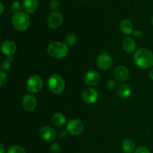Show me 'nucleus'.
<instances>
[{
    "instance_id": "nucleus-1",
    "label": "nucleus",
    "mask_w": 153,
    "mask_h": 153,
    "mask_svg": "<svg viewBox=\"0 0 153 153\" xmlns=\"http://www.w3.org/2000/svg\"><path fill=\"white\" fill-rule=\"evenodd\" d=\"M134 61L142 69L150 68L153 66V52L146 48H140L134 53Z\"/></svg>"
},
{
    "instance_id": "nucleus-2",
    "label": "nucleus",
    "mask_w": 153,
    "mask_h": 153,
    "mask_svg": "<svg viewBox=\"0 0 153 153\" xmlns=\"http://www.w3.org/2000/svg\"><path fill=\"white\" fill-rule=\"evenodd\" d=\"M68 47L66 43L59 41L51 43L47 47V52L51 57L57 59L64 58L68 53Z\"/></svg>"
},
{
    "instance_id": "nucleus-3",
    "label": "nucleus",
    "mask_w": 153,
    "mask_h": 153,
    "mask_svg": "<svg viewBox=\"0 0 153 153\" xmlns=\"http://www.w3.org/2000/svg\"><path fill=\"white\" fill-rule=\"evenodd\" d=\"M11 23L13 28L19 31H25L29 28L31 19L25 12L15 13L12 17Z\"/></svg>"
},
{
    "instance_id": "nucleus-4",
    "label": "nucleus",
    "mask_w": 153,
    "mask_h": 153,
    "mask_svg": "<svg viewBox=\"0 0 153 153\" xmlns=\"http://www.w3.org/2000/svg\"><path fill=\"white\" fill-rule=\"evenodd\" d=\"M48 89L54 94H60L64 91L65 82L60 75L53 74L47 80Z\"/></svg>"
},
{
    "instance_id": "nucleus-5",
    "label": "nucleus",
    "mask_w": 153,
    "mask_h": 153,
    "mask_svg": "<svg viewBox=\"0 0 153 153\" xmlns=\"http://www.w3.org/2000/svg\"><path fill=\"white\" fill-rule=\"evenodd\" d=\"M43 82L41 76L34 74L30 76L26 83V88L28 92L31 94H36L40 92L43 88Z\"/></svg>"
},
{
    "instance_id": "nucleus-6",
    "label": "nucleus",
    "mask_w": 153,
    "mask_h": 153,
    "mask_svg": "<svg viewBox=\"0 0 153 153\" xmlns=\"http://www.w3.org/2000/svg\"><path fill=\"white\" fill-rule=\"evenodd\" d=\"M84 130V123L78 119L71 120L67 125V131L72 135H79L83 133Z\"/></svg>"
},
{
    "instance_id": "nucleus-7",
    "label": "nucleus",
    "mask_w": 153,
    "mask_h": 153,
    "mask_svg": "<svg viewBox=\"0 0 153 153\" xmlns=\"http://www.w3.org/2000/svg\"><path fill=\"white\" fill-rule=\"evenodd\" d=\"M63 23V16L58 11H54L49 15L46 19V24L52 29L59 28Z\"/></svg>"
},
{
    "instance_id": "nucleus-8",
    "label": "nucleus",
    "mask_w": 153,
    "mask_h": 153,
    "mask_svg": "<svg viewBox=\"0 0 153 153\" xmlns=\"http://www.w3.org/2000/svg\"><path fill=\"white\" fill-rule=\"evenodd\" d=\"M97 64L100 69L106 70L111 67L112 64H113V60L108 54L106 52H102L97 57Z\"/></svg>"
},
{
    "instance_id": "nucleus-9",
    "label": "nucleus",
    "mask_w": 153,
    "mask_h": 153,
    "mask_svg": "<svg viewBox=\"0 0 153 153\" xmlns=\"http://www.w3.org/2000/svg\"><path fill=\"white\" fill-rule=\"evenodd\" d=\"M100 80H101L100 74L95 70L88 71L84 76V82L88 86H95L100 83Z\"/></svg>"
},
{
    "instance_id": "nucleus-10",
    "label": "nucleus",
    "mask_w": 153,
    "mask_h": 153,
    "mask_svg": "<svg viewBox=\"0 0 153 153\" xmlns=\"http://www.w3.org/2000/svg\"><path fill=\"white\" fill-rule=\"evenodd\" d=\"M40 137L46 142H52L56 138L57 134L55 130L49 126H44L40 128Z\"/></svg>"
},
{
    "instance_id": "nucleus-11",
    "label": "nucleus",
    "mask_w": 153,
    "mask_h": 153,
    "mask_svg": "<svg viewBox=\"0 0 153 153\" xmlns=\"http://www.w3.org/2000/svg\"><path fill=\"white\" fill-rule=\"evenodd\" d=\"M82 99L88 104H94L99 99V94L94 88H88L82 94Z\"/></svg>"
},
{
    "instance_id": "nucleus-12",
    "label": "nucleus",
    "mask_w": 153,
    "mask_h": 153,
    "mask_svg": "<svg viewBox=\"0 0 153 153\" xmlns=\"http://www.w3.org/2000/svg\"><path fill=\"white\" fill-rule=\"evenodd\" d=\"M22 106L27 111H32L37 107V100L31 94H26L23 97L22 101Z\"/></svg>"
},
{
    "instance_id": "nucleus-13",
    "label": "nucleus",
    "mask_w": 153,
    "mask_h": 153,
    "mask_svg": "<svg viewBox=\"0 0 153 153\" xmlns=\"http://www.w3.org/2000/svg\"><path fill=\"white\" fill-rule=\"evenodd\" d=\"M115 79L120 82H123L128 79L129 77V71L128 68L125 66H118L114 73Z\"/></svg>"
},
{
    "instance_id": "nucleus-14",
    "label": "nucleus",
    "mask_w": 153,
    "mask_h": 153,
    "mask_svg": "<svg viewBox=\"0 0 153 153\" xmlns=\"http://www.w3.org/2000/svg\"><path fill=\"white\" fill-rule=\"evenodd\" d=\"M16 45L13 40H6L1 44V51L4 55L8 57H11L16 53Z\"/></svg>"
},
{
    "instance_id": "nucleus-15",
    "label": "nucleus",
    "mask_w": 153,
    "mask_h": 153,
    "mask_svg": "<svg viewBox=\"0 0 153 153\" xmlns=\"http://www.w3.org/2000/svg\"><path fill=\"white\" fill-rule=\"evenodd\" d=\"M22 7L27 13H34L38 7V0H23Z\"/></svg>"
},
{
    "instance_id": "nucleus-16",
    "label": "nucleus",
    "mask_w": 153,
    "mask_h": 153,
    "mask_svg": "<svg viewBox=\"0 0 153 153\" xmlns=\"http://www.w3.org/2000/svg\"><path fill=\"white\" fill-rule=\"evenodd\" d=\"M122 46L127 53H132L136 49V43L131 37H126L122 42Z\"/></svg>"
},
{
    "instance_id": "nucleus-17",
    "label": "nucleus",
    "mask_w": 153,
    "mask_h": 153,
    "mask_svg": "<svg viewBox=\"0 0 153 153\" xmlns=\"http://www.w3.org/2000/svg\"><path fill=\"white\" fill-rule=\"evenodd\" d=\"M120 29L123 34H131L134 32V26L132 22L128 19H123L120 23Z\"/></svg>"
},
{
    "instance_id": "nucleus-18",
    "label": "nucleus",
    "mask_w": 153,
    "mask_h": 153,
    "mask_svg": "<svg viewBox=\"0 0 153 153\" xmlns=\"http://www.w3.org/2000/svg\"><path fill=\"white\" fill-rule=\"evenodd\" d=\"M117 94L120 97L123 99H126L131 96V88L125 84H122L117 88Z\"/></svg>"
},
{
    "instance_id": "nucleus-19",
    "label": "nucleus",
    "mask_w": 153,
    "mask_h": 153,
    "mask_svg": "<svg viewBox=\"0 0 153 153\" xmlns=\"http://www.w3.org/2000/svg\"><path fill=\"white\" fill-rule=\"evenodd\" d=\"M52 123L58 128L62 127L66 123V117L61 113H55L52 117Z\"/></svg>"
},
{
    "instance_id": "nucleus-20",
    "label": "nucleus",
    "mask_w": 153,
    "mask_h": 153,
    "mask_svg": "<svg viewBox=\"0 0 153 153\" xmlns=\"http://www.w3.org/2000/svg\"><path fill=\"white\" fill-rule=\"evenodd\" d=\"M122 149L126 153H131L134 152L135 149V144L134 141L130 139L125 140L122 143Z\"/></svg>"
},
{
    "instance_id": "nucleus-21",
    "label": "nucleus",
    "mask_w": 153,
    "mask_h": 153,
    "mask_svg": "<svg viewBox=\"0 0 153 153\" xmlns=\"http://www.w3.org/2000/svg\"><path fill=\"white\" fill-rule=\"evenodd\" d=\"M77 37L75 34H69L65 37V43L69 46H73L76 43Z\"/></svg>"
},
{
    "instance_id": "nucleus-22",
    "label": "nucleus",
    "mask_w": 153,
    "mask_h": 153,
    "mask_svg": "<svg viewBox=\"0 0 153 153\" xmlns=\"http://www.w3.org/2000/svg\"><path fill=\"white\" fill-rule=\"evenodd\" d=\"M7 153H26L25 149L19 146H12L7 150Z\"/></svg>"
},
{
    "instance_id": "nucleus-23",
    "label": "nucleus",
    "mask_w": 153,
    "mask_h": 153,
    "mask_svg": "<svg viewBox=\"0 0 153 153\" xmlns=\"http://www.w3.org/2000/svg\"><path fill=\"white\" fill-rule=\"evenodd\" d=\"M10 64H11V58L9 57V58L4 60V61H2V63H1V70H2L3 71H4V70H8L10 67Z\"/></svg>"
},
{
    "instance_id": "nucleus-24",
    "label": "nucleus",
    "mask_w": 153,
    "mask_h": 153,
    "mask_svg": "<svg viewBox=\"0 0 153 153\" xmlns=\"http://www.w3.org/2000/svg\"><path fill=\"white\" fill-rule=\"evenodd\" d=\"M7 75L6 74V73H4L3 70H1V71L0 72V82H1L0 85L2 87L3 85L7 82Z\"/></svg>"
},
{
    "instance_id": "nucleus-25",
    "label": "nucleus",
    "mask_w": 153,
    "mask_h": 153,
    "mask_svg": "<svg viewBox=\"0 0 153 153\" xmlns=\"http://www.w3.org/2000/svg\"><path fill=\"white\" fill-rule=\"evenodd\" d=\"M11 9H12V11L14 12L15 13H19V10L21 9V4L19 1H14V2L12 4L11 6Z\"/></svg>"
},
{
    "instance_id": "nucleus-26",
    "label": "nucleus",
    "mask_w": 153,
    "mask_h": 153,
    "mask_svg": "<svg viewBox=\"0 0 153 153\" xmlns=\"http://www.w3.org/2000/svg\"><path fill=\"white\" fill-rule=\"evenodd\" d=\"M50 151L52 153H59L61 151V147H60L59 144L57 143H53V144L51 146Z\"/></svg>"
},
{
    "instance_id": "nucleus-27",
    "label": "nucleus",
    "mask_w": 153,
    "mask_h": 153,
    "mask_svg": "<svg viewBox=\"0 0 153 153\" xmlns=\"http://www.w3.org/2000/svg\"><path fill=\"white\" fill-rule=\"evenodd\" d=\"M50 7L52 10H58L60 7V3L58 0H52L50 3Z\"/></svg>"
},
{
    "instance_id": "nucleus-28",
    "label": "nucleus",
    "mask_w": 153,
    "mask_h": 153,
    "mask_svg": "<svg viewBox=\"0 0 153 153\" xmlns=\"http://www.w3.org/2000/svg\"><path fill=\"white\" fill-rule=\"evenodd\" d=\"M134 153H151V152L147 147L140 146V147H138L135 151H134Z\"/></svg>"
},
{
    "instance_id": "nucleus-29",
    "label": "nucleus",
    "mask_w": 153,
    "mask_h": 153,
    "mask_svg": "<svg viewBox=\"0 0 153 153\" xmlns=\"http://www.w3.org/2000/svg\"><path fill=\"white\" fill-rule=\"evenodd\" d=\"M133 35H134V37H135L136 39H137V40H140V39H141L142 37H143V33H142L141 31H140V30H137V31H134L133 32Z\"/></svg>"
},
{
    "instance_id": "nucleus-30",
    "label": "nucleus",
    "mask_w": 153,
    "mask_h": 153,
    "mask_svg": "<svg viewBox=\"0 0 153 153\" xmlns=\"http://www.w3.org/2000/svg\"><path fill=\"white\" fill-rule=\"evenodd\" d=\"M115 86H116V82H115L114 81L110 80L107 82V88H108V89H113L114 88H115Z\"/></svg>"
},
{
    "instance_id": "nucleus-31",
    "label": "nucleus",
    "mask_w": 153,
    "mask_h": 153,
    "mask_svg": "<svg viewBox=\"0 0 153 153\" xmlns=\"http://www.w3.org/2000/svg\"><path fill=\"white\" fill-rule=\"evenodd\" d=\"M57 134H58V137H59V138L63 139L64 138V137H67V131H66L65 130H61V131H58Z\"/></svg>"
},
{
    "instance_id": "nucleus-32",
    "label": "nucleus",
    "mask_w": 153,
    "mask_h": 153,
    "mask_svg": "<svg viewBox=\"0 0 153 153\" xmlns=\"http://www.w3.org/2000/svg\"><path fill=\"white\" fill-rule=\"evenodd\" d=\"M5 152V149H4V146L3 145L2 143H0V153H4Z\"/></svg>"
},
{
    "instance_id": "nucleus-33",
    "label": "nucleus",
    "mask_w": 153,
    "mask_h": 153,
    "mask_svg": "<svg viewBox=\"0 0 153 153\" xmlns=\"http://www.w3.org/2000/svg\"><path fill=\"white\" fill-rule=\"evenodd\" d=\"M149 79H151V80L153 81V68L152 69V70H150V71H149Z\"/></svg>"
},
{
    "instance_id": "nucleus-34",
    "label": "nucleus",
    "mask_w": 153,
    "mask_h": 153,
    "mask_svg": "<svg viewBox=\"0 0 153 153\" xmlns=\"http://www.w3.org/2000/svg\"><path fill=\"white\" fill-rule=\"evenodd\" d=\"M0 6H1V11H0V13L2 14L3 12H4V4H3V3L1 1L0 2Z\"/></svg>"
},
{
    "instance_id": "nucleus-35",
    "label": "nucleus",
    "mask_w": 153,
    "mask_h": 153,
    "mask_svg": "<svg viewBox=\"0 0 153 153\" xmlns=\"http://www.w3.org/2000/svg\"><path fill=\"white\" fill-rule=\"evenodd\" d=\"M151 22H152V25H153V16L152 17V19H151Z\"/></svg>"
},
{
    "instance_id": "nucleus-36",
    "label": "nucleus",
    "mask_w": 153,
    "mask_h": 153,
    "mask_svg": "<svg viewBox=\"0 0 153 153\" xmlns=\"http://www.w3.org/2000/svg\"><path fill=\"white\" fill-rule=\"evenodd\" d=\"M94 1H98V0H94Z\"/></svg>"
}]
</instances>
